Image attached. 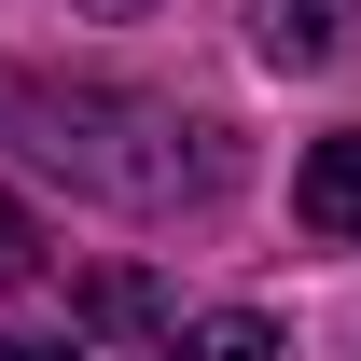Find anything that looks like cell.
I'll return each instance as SVG.
<instances>
[{"mask_svg":"<svg viewBox=\"0 0 361 361\" xmlns=\"http://www.w3.org/2000/svg\"><path fill=\"white\" fill-rule=\"evenodd\" d=\"M70 14H139V0H70Z\"/></svg>","mask_w":361,"mask_h":361,"instance_id":"52a82bcc","label":"cell"},{"mask_svg":"<svg viewBox=\"0 0 361 361\" xmlns=\"http://www.w3.org/2000/svg\"><path fill=\"white\" fill-rule=\"evenodd\" d=\"M0 126L28 139V167L84 180V195H111V209H139V223L223 180V153H209V126H180L167 97H56V84H0Z\"/></svg>","mask_w":361,"mask_h":361,"instance_id":"6da1fadb","label":"cell"},{"mask_svg":"<svg viewBox=\"0 0 361 361\" xmlns=\"http://www.w3.org/2000/svg\"><path fill=\"white\" fill-rule=\"evenodd\" d=\"M0 361H84V348H56V334H0Z\"/></svg>","mask_w":361,"mask_h":361,"instance_id":"8992f818","label":"cell"},{"mask_svg":"<svg viewBox=\"0 0 361 361\" xmlns=\"http://www.w3.org/2000/svg\"><path fill=\"white\" fill-rule=\"evenodd\" d=\"M250 42H264V70H319V56L348 42V0H264Z\"/></svg>","mask_w":361,"mask_h":361,"instance_id":"3957f363","label":"cell"},{"mask_svg":"<svg viewBox=\"0 0 361 361\" xmlns=\"http://www.w3.org/2000/svg\"><path fill=\"white\" fill-rule=\"evenodd\" d=\"M28 278H42V223L0 195V292H28Z\"/></svg>","mask_w":361,"mask_h":361,"instance_id":"5b68a950","label":"cell"},{"mask_svg":"<svg viewBox=\"0 0 361 361\" xmlns=\"http://www.w3.org/2000/svg\"><path fill=\"white\" fill-rule=\"evenodd\" d=\"M292 223H306V236H361V126L319 139L306 167H292Z\"/></svg>","mask_w":361,"mask_h":361,"instance_id":"7a4b0ae2","label":"cell"},{"mask_svg":"<svg viewBox=\"0 0 361 361\" xmlns=\"http://www.w3.org/2000/svg\"><path fill=\"white\" fill-rule=\"evenodd\" d=\"M167 361H278L264 319H195V334H167Z\"/></svg>","mask_w":361,"mask_h":361,"instance_id":"277c9868","label":"cell"}]
</instances>
